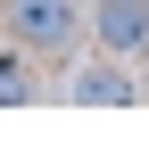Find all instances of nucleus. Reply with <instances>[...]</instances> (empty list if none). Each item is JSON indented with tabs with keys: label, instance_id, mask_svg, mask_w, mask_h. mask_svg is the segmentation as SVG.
Wrapping results in <instances>:
<instances>
[{
	"label": "nucleus",
	"instance_id": "obj_1",
	"mask_svg": "<svg viewBox=\"0 0 149 149\" xmlns=\"http://www.w3.org/2000/svg\"><path fill=\"white\" fill-rule=\"evenodd\" d=\"M83 33V0H8V42L25 50H66Z\"/></svg>",
	"mask_w": 149,
	"mask_h": 149
},
{
	"label": "nucleus",
	"instance_id": "obj_2",
	"mask_svg": "<svg viewBox=\"0 0 149 149\" xmlns=\"http://www.w3.org/2000/svg\"><path fill=\"white\" fill-rule=\"evenodd\" d=\"M91 33H100L108 50H149V0H91Z\"/></svg>",
	"mask_w": 149,
	"mask_h": 149
},
{
	"label": "nucleus",
	"instance_id": "obj_3",
	"mask_svg": "<svg viewBox=\"0 0 149 149\" xmlns=\"http://www.w3.org/2000/svg\"><path fill=\"white\" fill-rule=\"evenodd\" d=\"M74 100H83V108H124L133 83H124L116 66H83V74H74Z\"/></svg>",
	"mask_w": 149,
	"mask_h": 149
},
{
	"label": "nucleus",
	"instance_id": "obj_4",
	"mask_svg": "<svg viewBox=\"0 0 149 149\" xmlns=\"http://www.w3.org/2000/svg\"><path fill=\"white\" fill-rule=\"evenodd\" d=\"M33 100V74H25V42H8V58H0V108H25Z\"/></svg>",
	"mask_w": 149,
	"mask_h": 149
}]
</instances>
